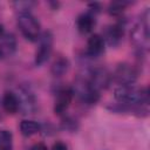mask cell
Instances as JSON below:
<instances>
[{
    "instance_id": "6da1fadb",
    "label": "cell",
    "mask_w": 150,
    "mask_h": 150,
    "mask_svg": "<svg viewBox=\"0 0 150 150\" xmlns=\"http://www.w3.org/2000/svg\"><path fill=\"white\" fill-rule=\"evenodd\" d=\"M114 97L117 103L124 105H148L149 90L146 87L118 86L114 91Z\"/></svg>"
},
{
    "instance_id": "7a4b0ae2",
    "label": "cell",
    "mask_w": 150,
    "mask_h": 150,
    "mask_svg": "<svg viewBox=\"0 0 150 150\" xmlns=\"http://www.w3.org/2000/svg\"><path fill=\"white\" fill-rule=\"evenodd\" d=\"M149 9L146 8L137 20V22L134 25L131 33H130V40L134 43V46L139 50V53L146 52L149 49V42H150V34H149Z\"/></svg>"
},
{
    "instance_id": "3957f363",
    "label": "cell",
    "mask_w": 150,
    "mask_h": 150,
    "mask_svg": "<svg viewBox=\"0 0 150 150\" xmlns=\"http://www.w3.org/2000/svg\"><path fill=\"white\" fill-rule=\"evenodd\" d=\"M18 26L21 34L29 41H38L41 35V26L39 20L30 12L18 14Z\"/></svg>"
},
{
    "instance_id": "277c9868",
    "label": "cell",
    "mask_w": 150,
    "mask_h": 150,
    "mask_svg": "<svg viewBox=\"0 0 150 150\" xmlns=\"http://www.w3.org/2000/svg\"><path fill=\"white\" fill-rule=\"evenodd\" d=\"M71 90L74 95L77 96V98L84 104H95L100 98V91L95 89L84 76L76 80L75 86L71 87Z\"/></svg>"
},
{
    "instance_id": "5b68a950",
    "label": "cell",
    "mask_w": 150,
    "mask_h": 150,
    "mask_svg": "<svg viewBox=\"0 0 150 150\" xmlns=\"http://www.w3.org/2000/svg\"><path fill=\"white\" fill-rule=\"evenodd\" d=\"M138 68L130 63H120L114 73L111 74L112 81L120 86H130L134 84L138 77Z\"/></svg>"
},
{
    "instance_id": "8992f818",
    "label": "cell",
    "mask_w": 150,
    "mask_h": 150,
    "mask_svg": "<svg viewBox=\"0 0 150 150\" xmlns=\"http://www.w3.org/2000/svg\"><path fill=\"white\" fill-rule=\"evenodd\" d=\"M88 81L89 83L95 88L97 89L98 91L102 90V89H105L110 86L111 81H112V77H111V73H109L105 68L103 67H95V68H91L89 69L86 75H83Z\"/></svg>"
},
{
    "instance_id": "52a82bcc",
    "label": "cell",
    "mask_w": 150,
    "mask_h": 150,
    "mask_svg": "<svg viewBox=\"0 0 150 150\" xmlns=\"http://www.w3.org/2000/svg\"><path fill=\"white\" fill-rule=\"evenodd\" d=\"M38 41H39V46L35 52V64L41 66L45 62H47V60L52 55L53 35L50 32H43V33H41Z\"/></svg>"
},
{
    "instance_id": "ba28073f",
    "label": "cell",
    "mask_w": 150,
    "mask_h": 150,
    "mask_svg": "<svg viewBox=\"0 0 150 150\" xmlns=\"http://www.w3.org/2000/svg\"><path fill=\"white\" fill-rule=\"evenodd\" d=\"M124 30H125V23L124 21L120 20L112 25H109L105 28L102 38L104 39V42L108 43L110 47H116L122 41L124 36Z\"/></svg>"
},
{
    "instance_id": "9c48e42d",
    "label": "cell",
    "mask_w": 150,
    "mask_h": 150,
    "mask_svg": "<svg viewBox=\"0 0 150 150\" xmlns=\"http://www.w3.org/2000/svg\"><path fill=\"white\" fill-rule=\"evenodd\" d=\"M74 97L71 87H62L57 89L55 101H54V112L56 115H62L69 108Z\"/></svg>"
},
{
    "instance_id": "30bf717a",
    "label": "cell",
    "mask_w": 150,
    "mask_h": 150,
    "mask_svg": "<svg viewBox=\"0 0 150 150\" xmlns=\"http://www.w3.org/2000/svg\"><path fill=\"white\" fill-rule=\"evenodd\" d=\"M96 25V15L89 11L80 14L76 19V27L81 34H89L93 32Z\"/></svg>"
},
{
    "instance_id": "8fae6325",
    "label": "cell",
    "mask_w": 150,
    "mask_h": 150,
    "mask_svg": "<svg viewBox=\"0 0 150 150\" xmlns=\"http://www.w3.org/2000/svg\"><path fill=\"white\" fill-rule=\"evenodd\" d=\"M105 49V42L102 35L100 34H93L87 41V55L90 57H97L101 54H103Z\"/></svg>"
},
{
    "instance_id": "7c38bea8",
    "label": "cell",
    "mask_w": 150,
    "mask_h": 150,
    "mask_svg": "<svg viewBox=\"0 0 150 150\" xmlns=\"http://www.w3.org/2000/svg\"><path fill=\"white\" fill-rule=\"evenodd\" d=\"M1 105L7 114H16L20 110V102L18 95L13 91H6L2 96Z\"/></svg>"
},
{
    "instance_id": "4fadbf2b",
    "label": "cell",
    "mask_w": 150,
    "mask_h": 150,
    "mask_svg": "<svg viewBox=\"0 0 150 150\" xmlns=\"http://www.w3.org/2000/svg\"><path fill=\"white\" fill-rule=\"evenodd\" d=\"M20 102V110L25 114H30L35 110V98L28 89H21L20 94H16Z\"/></svg>"
},
{
    "instance_id": "5bb4252c",
    "label": "cell",
    "mask_w": 150,
    "mask_h": 150,
    "mask_svg": "<svg viewBox=\"0 0 150 150\" xmlns=\"http://www.w3.org/2000/svg\"><path fill=\"white\" fill-rule=\"evenodd\" d=\"M16 40L13 34H4L0 38V56H9L15 52Z\"/></svg>"
},
{
    "instance_id": "9a60e30c",
    "label": "cell",
    "mask_w": 150,
    "mask_h": 150,
    "mask_svg": "<svg viewBox=\"0 0 150 150\" xmlns=\"http://www.w3.org/2000/svg\"><path fill=\"white\" fill-rule=\"evenodd\" d=\"M69 69V61L68 59H66L64 56H57L50 67V71L54 76L60 77L62 75H64Z\"/></svg>"
},
{
    "instance_id": "2e32d148",
    "label": "cell",
    "mask_w": 150,
    "mask_h": 150,
    "mask_svg": "<svg viewBox=\"0 0 150 150\" xmlns=\"http://www.w3.org/2000/svg\"><path fill=\"white\" fill-rule=\"evenodd\" d=\"M20 131L23 136L29 137L41 131V124L33 120H23L20 123Z\"/></svg>"
},
{
    "instance_id": "e0dca14e",
    "label": "cell",
    "mask_w": 150,
    "mask_h": 150,
    "mask_svg": "<svg viewBox=\"0 0 150 150\" xmlns=\"http://www.w3.org/2000/svg\"><path fill=\"white\" fill-rule=\"evenodd\" d=\"M0 150H13V135L8 130H0Z\"/></svg>"
},
{
    "instance_id": "ac0fdd59",
    "label": "cell",
    "mask_w": 150,
    "mask_h": 150,
    "mask_svg": "<svg viewBox=\"0 0 150 150\" xmlns=\"http://www.w3.org/2000/svg\"><path fill=\"white\" fill-rule=\"evenodd\" d=\"M130 5V2H127V1H114V2H110L109 6H108V12L110 15H114V16H117V15H121L127 6Z\"/></svg>"
},
{
    "instance_id": "d6986e66",
    "label": "cell",
    "mask_w": 150,
    "mask_h": 150,
    "mask_svg": "<svg viewBox=\"0 0 150 150\" xmlns=\"http://www.w3.org/2000/svg\"><path fill=\"white\" fill-rule=\"evenodd\" d=\"M15 9L19 11V13H22V12H30L29 9H32V7L35 5V2L33 1H16L13 4Z\"/></svg>"
},
{
    "instance_id": "ffe728a7",
    "label": "cell",
    "mask_w": 150,
    "mask_h": 150,
    "mask_svg": "<svg viewBox=\"0 0 150 150\" xmlns=\"http://www.w3.org/2000/svg\"><path fill=\"white\" fill-rule=\"evenodd\" d=\"M50 150H68V148L63 142H56L53 144Z\"/></svg>"
},
{
    "instance_id": "44dd1931",
    "label": "cell",
    "mask_w": 150,
    "mask_h": 150,
    "mask_svg": "<svg viewBox=\"0 0 150 150\" xmlns=\"http://www.w3.org/2000/svg\"><path fill=\"white\" fill-rule=\"evenodd\" d=\"M30 150H49V149H48L47 145H45L43 143H36V144H34V145L32 146Z\"/></svg>"
},
{
    "instance_id": "7402d4cb",
    "label": "cell",
    "mask_w": 150,
    "mask_h": 150,
    "mask_svg": "<svg viewBox=\"0 0 150 150\" xmlns=\"http://www.w3.org/2000/svg\"><path fill=\"white\" fill-rule=\"evenodd\" d=\"M4 34H5V30H4V27H2V25L0 23V38H1Z\"/></svg>"
}]
</instances>
